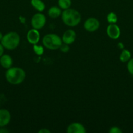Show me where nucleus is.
I'll use <instances>...</instances> for the list:
<instances>
[{
  "mask_svg": "<svg viewBox=\"0 0 133 133\" xmlns=\"http://www.w3.org/2000/svg\"><path fill=\"white\" fill-rule=\"evenodd\" d=\"M7 81L13 85H18L23 83L26 79V72L19 67H11L5 72Z\"/></svg>",
  "mask_w": 133,
  "mask_h": 133,
  "instance_id": "1",
  "label": "nucleus"
},
{
  "mask_svg": "<svg viewBox=\"0 0 133 133\" xmlns=\"http://www.w3.org/2000/svg\"><path fill=\"white\" fill-rule=\"evenodd\" d=\"M61 19L69 27H76L81 22L82 16L79 12L74 9H65L61 13Z\"/></svg>",
  "mask_w": 133,
  "mask_h": 133,
  "instance_id": "2",
  "label": "nucleus"
},
{
  "mask_svg": "<svg viewBox=\"0 0 133 133\" xmlns=\"http://www.w3.org/2000/svg\"><path fill=\"white\" fill-rule=\"evenodd\" d=\"M20 42V35L16 32L11 31L3 35L1 44L5 49L8 50H14L18 48Z\"/></svg>",
  "mask_w": 133,
  "mask_h": 133,
  "instance_id": "3",
  "label": "nucleus"
},
{
  "mask_svg": "<svg viewBox=\"0 0 133 133\" xmlns=\"http://www.w3.org/2000/svg\"><path fill=\"white\" fill-rule=\"evenodd\" d=\"M43 45L46 48L50 50H56L59 49L60 46L63 44L62 39L56 34H47L43 37L42 40Z\"/></svg>",
  "mask_w": 133,
  "mask_h": 133,
  "instance_id": "4",
  "label": "nucleus"
},
{
  "mask_svg": "<svg viewBox=\"0 0 133 133\" xmlns=\"http://www.w3.org/2000/svg\"><path fill=\"white\" fill-rule=\"evenodd\" d=\"M46 22V16L41 12H38L34 14L31 20V26L33 28L38 30L43 28L45 25Z\"/></svg>",
  "mask_w": 133,
  "mask_h": 133,
  "instance_id": "5",
  "label": "nucleus"
},
{
  "mask_svg": "<svg viewBox=\"0 0 133 133\" xmlns=\"http://www.w3.org/2000/svg\"><path fill=\"white\" fill-rule=\"evenodd\" d=\"M83 27L88 32H95L100 27V22L96 18H89L85 21Z\"/></svg>",
  "mask_w": 133,
  "mask_h": 133,
  "instance_id": "6",
  "label": "nucleus"
},
{
  "mask_svg": "<svg viewBox=\"0 0 133 133\" xmlns=\"http://www.w3.org/2000/svg\"><path fill=\"white\" fill-rule=\"evenodd\" d=\"M106 33L110 38L116 40L121 35V30L116 23H110L106 28Z\"/></svg>",
  "mask_w": 133,
  "mask_h": 133,
  "instance_id": "7",
  "label": "nucleus"
},
{
  "mask_svg": "<svg viewBox=\"0 0 133 133\" xmlns=\"http://www.w3.org/2000/svg\"><path fill=\"white\" fill-rule=\"evenodd\" d=\"M40 32L38 31V29L33 28L32 29H30L27 32V40L32 45L37 44L40 40Z\"/></svg>",
  "mask_w": 133,
  "mask_h": 133,
  "instance_id": "8",
  "label": "nucleus"
},
{
  "mask_svg": "<svg viewBox=\"0 0 133 133\" xmlns=\"http://www.w3.org/2000/svg\"><path fill=\"white\" fill-rule=\"evenodd\" d=\"M76 38V33L72 29H68L65 31L62 36L63 43L70 45L75 41Z\"/></svg>",
  "mask_w": 133,
  "mask_h": 133,
  "instance_id": "9",
  "label": "nucleus"
},
{
  "mask_svg": "<svg viewBox=\"0 0 133 133\" xmlns=\"http://www.w3.org/2000/svg\"><path fill=\"white\" fill-rule=\"evenodd\" d=\"M11 115L10 112L7 109H0V127H4L7 125L10 122Z\"/></svg>",
  "mask_w": 133,
  "mask_h": 133,
  "instance_id": "10",
  "label": "nucleus"
},
{
  "mask_svg": "<svg viewBox=\"0 0 133 133\" xmlns=\"http://www.w3.org/2000/svg\"><path fill=\"white\" fill-rule=\"evenodd\" d=\"M66 132L67 133H86V130L82 123L74 122L68 126Z\"/></svg>",
  "mask_w": 133,
  "mask_h": 133,
  "instance_id": "11",
  "label": "nucleus"
},
{
  "mask_svg": "<svg viewBox=\"0 0 133 133\" xmlns=\"http://www.w3.org/2000/svg\"><path fill=\"white\" fill-rule=\"evenodd\" d=\"M13 58L9 55L3 54L0 57V65L3 68L7 69V70L13 66Z\"/></svg>",
  "mask_w": 133,
  "mask_h": 133,
  "instance_id": "12",
  "label": "nucleus"
},
{
  "mask_svg": "<svg viewBox=\"0 0 133 133\" xmlns=\"http://www.w3.org/2000/svg\"><path fill=\"white\" fill-rule=\"evenodd\" d=\"M61 9L56 6H51L48 10V14L50 18L52 19H56L61 15Z\"/></svg>",
  "mask_w": 133,
  "mask_h": 133,
  "instance_id": "13",
  "label": "nucleus"
},
{
  "mask_svg": "<svg viewBox=\"0 0 133 133\" xmlns=\"http://www.w3.org/2000/svg\"><path fill=\"white\" fill-rule=\"evenodd\" d=\"M30 3L31 6L40 12H43L45 9V4L42 0H31Z\"/></svg>",
  "mask_w": 133,
  "mask_h": 133,
  "instance_id": "14",
  "label": "nucleus"
},
{
  "mask_svg": "<svg viewBox=\"0 0 133 133\" xmlns=\"http://www.w3.org/2000/svg\"><path fill=\"white\" fill-rule=\"evenodd\" d=\"M131 58V53L129 50L123 49L119 56V60L122 62H127Z\"/></svg>",
  "mask_w": 133,
  "mask_h": 133,
  "instance_id": "15",
  "label": "nucleus"
},
{
  "mask_svg": "<svg viewBox=\"0 0 133 133\" xmlns=\"http://www.w3.org/2000/svg\"><path fill=\"white\" fill-rule=\"evenodd\" d=\"M72 5L71 0H58L59 7L63 10L69 9Z\"/></svg>",
  "mask_w": 133,
  "mask_h": 133,
  "instance_id": "16",
  "label": "nucleus"
},
{
  "mask_svg": "<svg viewBox=\"0 0 133 133\" xmlns=\"http://www.w3.org/2000/svg\"><path fill=\"white\" fill-rule=\"evenodd\" d=\"M107 21L110 23H116L117 22V16L116 13L110 12L107 16Z\"/></svg>",
  "mask_w": 133,
  "mask_h": 133,
  "instance_id": "17",
  "label": "nucleus"
},
{
  "mask_svg": "<svg viewBox=\"0 0 133 133\" xmlns=\"http://www.w3.org/2000/svg\"><path fill=\"white\" fill-rule=\"evenodd\" d=\"M33 49L34 52L37 55H42L44 53V48L42 45H37V44H35V45H33Z\"/></svg>",
  "mask_w": 133,
  "mask_h": 133,
  "instance_id": "18",
  "label": "nucleus"
},
{
  "mask_svg": "<svg viewBox=\"0 0 133 133\" xmlns=\"http://www.w3.org/2000/svg\"><path fill=\"white\" fill-rule=\"evenodd\" d=\"M126 68H127V70L129 74L133 75V58H130L127 62Z\"/></svg>",
  "mask_w": 133,
  "mask_h": 133,
  "instance_id": "19",
  "label": "nucleus"
},
{
  "mask_svg": "<svg viewBox=\"0 0 133 133\" xmlns=\"http://www.w3.org/2000/svg\"><path fill=\"white\" fill-rule=\"evenodd\" d=\"M60 51H61V52H63V53H67V52H69V49H70V48H69V45L66 44H65V43H63L62 44H61V45L60 46L59 49Z\"/></svg>",
  "mask_w": 133,
  "mask_h": 133,
  "instance_id": "20",
  "label": "nucleus"
},
{
  "mask_svg": "<svg viewBox=\"0 0 133 133\" xmlns=\"http://www.w3.org/2000/svg\"><path fill=\"white\" fill-rule=\"evenodd\" d=\"M110 133H122V130L117 126L112 127L109 130Z\"/></svg>",
  "mask_w": 133,
  "mask_h": 133,
  "instance_id": "21",
  "label": "nucleus"
},
{
  "mask_svg": "<svg viewBox=\"0 0 133 133\" xmlns=\"http://www.w3.org/2000/svg\"><path fill=\"white\" fill-rule=\"evenodd\" d=\"M39 133H50V131L46 128H43L39 131Z\"/></svg>",
  "mask_w": 133,
  "mask_h": 133,
  "instance_id": "22",
  "label": "nucleus"
},
{
  "mask_svg": "<svg viewBox=\"0 0 133 133\" xmlns=\"http://www.w3.org/2000/svg\"><path fill=\"white\" fill-rule=\"evenodd\" d=\"M4 49H5V48L3 46L2 44L0 43V57L4 54Z\"/></svg>",
  "mask_w": 133,
  "mask_h": 133,
  "instance_id": "23",
  "label": "nucleus"
},
{
  "mask_svg": "<svg viewBox=\"0 0 133 133\" xmlns=\"http://www.w3.org/2000/svg\"><path fill=\"white\" fill-rule=\"evenodd\" d=\"M118 46H119V48H121V49H123V44L122 43H119L118 44Z\"/></svg>",
  "mask_w": 133,
  "mask_h": 133,
  "instance_id": "24",
  "label": "nucleus"
},
{
  "mask_svg": "<svg viewBox=\"0 0 133 133\" xmlns=\"http://www.w3.org/2000/svg\"><path fill=\"white\" fill-rule=\"evenodd\" d=\"M3 36V34L1 33V32H0V42H1V40H2V38Z\"/></svg>",
  "mask_w": 133,
  "mask_h": 133,
  "instance_id": "25",
  "label": "nucleus"
}]
</instances>
